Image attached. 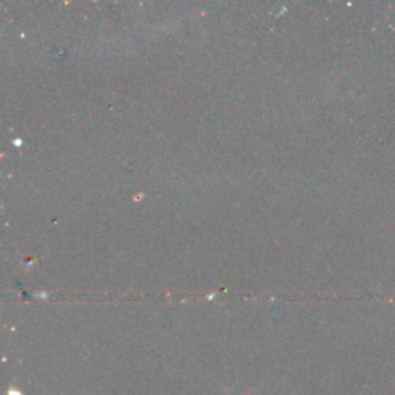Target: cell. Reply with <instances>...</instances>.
Wrapping results in <instances>:
<instances>
[{"mask_svg": "<svg viewBox=\"0 0 395 395\" xmlns=\"http://www.w3.org/2000/svg\"><path fill=\"white\" fill-rule=\"evenodd\" d=\"M8 395H23V394H22V391L16 389V387H11V389L8 391Z\"/></svg>", "mask_w": 395, "mask_h": 395, "instance_id": "cell-1", "label": "cell"}, {"mask_svg": "<svg viewBox=\"0 0 395 395\" xmlns=\"http://www.w3.org/2000/svg\"><path fill=\"white\" fill-rule=\"evenodd\" d=\"M249 395H252V394H249Z\"/></svg>", "mask_w": 395, "mask_h": 395, "instance_id": "cell-2", "label": "cell"}]
</instances>
